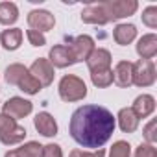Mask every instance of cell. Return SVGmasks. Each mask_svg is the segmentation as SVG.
<instances>
[{"instance_id":"cell-7","label":"cell","mask_w":157,"mask_h":157,"mask_svg":"<svg viewBox=\"0 0 157 157\" xmlns=\"http://www.w3.org/2000/svg\"><path fill=\"white\" fill-rule=\"evenodd\" d=\"M28 72L41 83V87H48V85L54 82V76H56V74H54V67H52L50 61L44 59V57H37V59L32 63V67L28 68Z\"/></svg>"},{"instance_id":"cell-12","label":"cell","mask_w":157,"mask_h":157,"mask_svg":"<svg viewBox=\"0 0 157 157\" xmlns=\"http://www.w3.org/2000/svg\"><path fill=\"white\" fill-rule=\"evenodd\" d=\"M48 61H50L52 67H57V68H65V67L74 65L72 54H70V50H68L67 44H56L54 48H50Z\"/></svg>"},{"instance_id":"cell-20","label":"cell","mask_w":157,"mask_h":157,"mask_svg":"<svg viewBox=\"0 0 157 157\" xmlns=\"http://www.w3.org/2000/svg\"><path fill=\"white\" fill-rule=\"evenodd\" d=\"M0 43L6 50H17L22 43V30L21 28H11V30H4L0 35Z\"/></svg>"},{"instance_id":"cell-24","label":"cell","mask_w":157,"mask_h":157,"mask_svg":"<svg viewBox=\"0 0 157 157\" xmlns=\"http://www.w3.org/2000/svg\"><path fill=\"white\" fill-rule=\"evenodd\" d=\"M91 82L94 87L105 89L113 83V70H104V72H93L91 74Z\"/></svg>"},{"instance_id":"cell-10","label":"cell","mask_w":157,"mask_h":157,"mask_svg":"<svg viewBox=\"0 0 157 157\" xmlns=\"http://www.w3.org/2000/svg\"><path fill=\"white\" fill-rule=\"evenodd\" d=\"M87 67H89L91 74L111 70V52L105 48H94L91 52V56L87 57Z\"/></svg>"},{"instance_id":"cell-6","label":"cell","mask_w":157,"mask_h":157,"mask_svg":"<svg viewBox=\"0 0 157 157\" xmlns=\"http://www.w3.org/2000/svg\"><path fill=\"white\" fill-rule=\"evenodd\" d=\"M68 50L72 54L74 63H78V61H87V57L94 50V39L91 35H80V37H76V39L70 41Z\"/></svg>"},{"instance_id":"cell-13","label":"cell","mask_w":157,"mask_h":157,"mask_svg":"<svg viewBox=\"0 0 157 157\" xmlns=\"http://www.w3.org/2000/svg\"><path fill=\"white\" fill-rule=\"evenodd\" d=\"M82 21L87 22V24H100V26H104V24L109 22V17H107L105 10L102 6V2H98V4H89L82 11Z\"/></svg>"},{"instance_id":"cell-30","label":"cell","mask_w":157,"mask_h":157,"mask_svg":"<svg viewBox=\"0 0 157 157\" xmlns=\"http://www.w3.org/2000/svg\"><path fill=\"white\" fill-rule=\"evenodd\" d=\"M68 157H105V150L98 148L94 151H83V150H72Z\"/></svg>"},{"instance_id":"cell-26","label":"cell","mask_w":157,"mask_h":157,"mask_svg":"<svg viewBox=\"0 0 157 157\" xmlns=\"http://www.w3.org/2000/svg\"><path fill=\"white\" fill-rule=\"evenodd\" d=\"M142 22L148 28H157V8L155 6H148L142 11Z\"/></svg>"},{"instance_id":"cell-18","label":"cell","mask_w":157,"mask_h":157,"mask_svg":"<svg viewBox=\"0 0 157 157\" xmlns=\"http://www.w3.org/2000/svg\"><path fill=\"white\" fill-rule=\"evenodd\" d=\"M117 120H118V126H120V129H122L124 133H133V131L139 128V118H137V115L133 113L131 107L120 109Z\"/></svg>"},{"instance_id":"cell-28","label":"cell","mask_w":157,"mask_h":157,"mask_svg":"<svg viewBox=\"0 0 157 157\" xmlns=\"http://www.w3.org/2000/svg\"><path fill=\"white\" fill-rule=\"evenodd\" d=\"M41 157H63V150H61V146H59V144L50 142V144L43 146Z\"/></svg>"},{"instance_id":"cell-27","label":"cell","mask_w":157,"mask_h":157,"mask_svg":"<svg viewBox=\"0 0 157 157\" xmlns=\"http://www.w3.org/2000/svg\"><path fill=\"white\" fill-rule=\"evenodd\" d=\"M26 37H28V41H30L32 46H44V44H46L44 33H39V32H35V30H28V32H26Z\"/></svg>"},{"instance_id":"cell-19","label":"cell","mask_w":157,"mask_h":157,"mask_svg":"<svg viewBox=\"0 0 157 157\" xmlns=\"http://www.w3.org/2000/svg\"><path fill=\"white\" fill-rule=\"evenodd\" d=\"M41 151H43V146L35 140H30L21 148L10 150L4 157H41Z\"/></svg>"},{"instance_id":"cell-29","label":"cell","mask_w":157,"mask_h":157,"mask_svg":"<svg viewBox=\"0 0 157 157\" xmlns=\"http://www.w3.org/2000/svg\"><path fill=\"white\" fill-rule=\"evenodd\" d=\"M155 128H157V120H150L144 128V139H146V144H153L157 140V135H155Z\"/></svg>"},{"instance_id":"cell-17","label":"cell","mask_w":157,"mask_h":157,"mask_svg":"<svg viewBox=\"0 0 157 157\" xmlns=\"http://www.w3.org/2000/svg\"><path fill=\"white\" fill-rule=\"evenodd\" d=\"M137 37V28L133 24H118L115 30H113V39L117 44L120 46H128L135 41Z\"/></svg>"},{"instance_id":"cell-1","label":"cell","mask_w":157,"mask_h":157,"mask_svg":"<svg viewBox=\"0 0 157 157\" xmlns=\"http://www.w3.org/2000/svg\"><path fill=\"white\" fill-rule=\"evenodd\" d=\"M115 126L117 118L107 107L89 104L78 107L72 113L68 131L70 137L80 146L98 150L111 139Z\"/></svg>"},{"instance_id":"cell-16","label":"cell","mask_w":157,"mask_h":157,"mask_svg":"<svg viewBox=\"0 0 157 157\" xmlns=\"http://www.w3.org/2000/svg\"><path fill=\"white\" fill-rule=\"evenodd\" d=\"M131 67L133 63L131 61H118L115 70H113V82L118 85V87H129L131 85Z\"/></svg>"},{"instance_id":"cell-11","label":"cell","mask_w":157,"mask_h":157,"mask_svg":"<svg viewBox=\"0 0 157 157\" xmlns=\"http://www.w3.org/2000/svg\"><path fill=\"white\" fill-rule=\"evenodd\" d=\"M33 126H35V129H37L43 137H56V135H57V122H56V118H54L50 113H46V111H41V113L35 115Z\"/></svg>"},{"instance_id":"cell-21","label":"cell","mask_w":157,"mask_h":157,"mask_svg":"<svg viewBox=\"0 0 157 157\" xmlns=\"http://www.w3.org/2000/svg\"><path fill=\"white\" fill-rule=\"evenodd\" d=\"M19 19V8L13 2H0V24L10 26Z\"/></svg>"},{"instance_id":"cell-8","label":"cell","mask_w":157,"mask_h":157,"mask_svg":"<svg viewBox=\"0 0 157 157\" xmlns=\"http://www.w3.org/2000/svg\"><path fill=\"white\" fill-rule=\"evenodd\" d=\"M32 109H33V104H32L30 100H24V98H21V96H13V98H10V100L4 104L2 113L8 115V117H11L13 120H19V118L28 117V115L32 113Z\"/></svg>"},{"instance_id":"cell-4","label":"cell","mask_w":157,"mask_h":157,"mask_svg":"<svg viewBox=\"0 0 157 157\" xmlns=\"http://www.w3.org/2000/svg\"><path fill=\"white\" fill-rule=\"evenodd\" d=\"M155 83V65L151 59H139L131 67V85L150 87Z\"/></svg>"},{"instance_id":"cell-2","label":"cell","mask_w":157,"mask_h":157,"mask_svg":"<svg viewBox=\"0 0 157 157\" xmlns=\"http://www.w3.org/2000/svg\"><path fill=\"white\" fill-rule=\"evenodd\" d=\"M59 96L63 102H80L87 96V85L82 78H78L74 74H67L61 78L59 82Z\"/></svg>"},{"instance_id":"cell-23","label":"cell","mask_w":157,"mask_h":157,"mask_svg":"<svg viewBox=\"0 0 157 157\" xmlns=\"http://www.w3.org/2000/svg\"><path fill=\"white\" fill-rule=\"evenodd\" d=\"M17 87H19L21 91H24L26 94H37V93H39V91L43 89V87H41V83H39V82L35 80V78H33V76H32L30 72H28V74H26V76L22 78V82H21V83H19Z\"/></svg>"},{"instance_id":"cell-31","label":"cell","mask_w":157,"mask_h":157,"mask_svg":"<svg viewBox=\"0 0 157 157\" xmlns=\"http://www.w3.org/2000/svg\"><path fill=\"white\" fill-rule=\"evenodd\" d=\"M135 157H157V150L153 144H140L135 150Z\"/></svg>"},{"instance_id":"cell-22","label":"cell","mask_w":157,"mask_h":157,"mask_svg":"<svg viewBox=\"0 0 157 157\" xmlns=\"http://www.w3.org/2000/svg\"><path fill=\"white\" fill-rule=\"evenodd\" d=\"M26 74H28V68H26L24 65H21V63H13V65H10V67L6 68L4 78H6V82H8L10 85H19Z\"/></svg>"},{"instance_id":"cell-15","label":"cell","mask_w":157,"mask_h":157,"mask_svg":"<svg viewBox=\"0 0 157 157\" xmlns=\"http://www.w3.org/2000/svg\"><path fill=\"white\" fill-rule=\"evenodd\" d=\"M137 54L140 56V59H151L157 54V35L155 33L142 35L137 43Z\"/></svg>"},{"instance_id":"cell-3","label":"cell","mask_w":157,"mask_h":157,"mask_svg":"<svg viewBox=\"0 0 157 157\" xmlns=\"http://www.w3.org/2000/svg\"><path fill=\"white\" fill-rule=\"evenodd\" d=\"M24 137H26V129L19 126L17 120L0 113V142L6 146H13V144L22 142Z\"/></svg>"},{"instance_id":"cell-14","label":"cell","mask_w":157,"mask_h":157,"mask_svg":"<svg viewBox=\"0 0 157 157\" xmlns=\"http://www.w3.org/2000/svg\"><path fill=\"white\" fill-rule=\"evenodd\" d=\"M131 109H133V113L137 115L139 120L140 118H146V117H150L155 111V98L151 94H140V96L135 98Z\"/></svg>"},{"instance_id":"cell-9","label":"cell","mask_w":157,"mask_h":157,"mask_svg":"<svg viewBox=\"0 0 157 157\" xmlns=\"http://www.w3.org/2000/svg\"><path fill=\"white\" fill-rule=\"evenodd\" d=\"M54 24H56V17L50 11H46V10H33L28 15V26H30V30H35L39 33H44V32L52 30Z\"/></svg>"},{"instance_id":"cell-5","label":"cell","mask_w":157,"mask_h":157,"mask_svg":"<svg viewBox=\"0 0 157 157\" xmlns=\"http://www.w3.org/2000/svg\"><path fill=\"white\" fill-rule=\"evenodd\" d=\"M102 6H104L105 13L109 17V22L124 19V17H129L139 8L137 0H105V2H102Z\"/></svg>"},{"instance_id":"cell-25","label":"cell","mask_w":157,"mask_h":157,"mask_svg":"<svg viewBox=\"0 0 157 157\" xmlns=\"http://www.w3.org/2000/svg\"><path fill=\"white\" fill-rule=\"evenodd\" d=\"M129 155H131V146L126 140H117L109 150V157H129Z\"/></svg>"}]
</instances>
